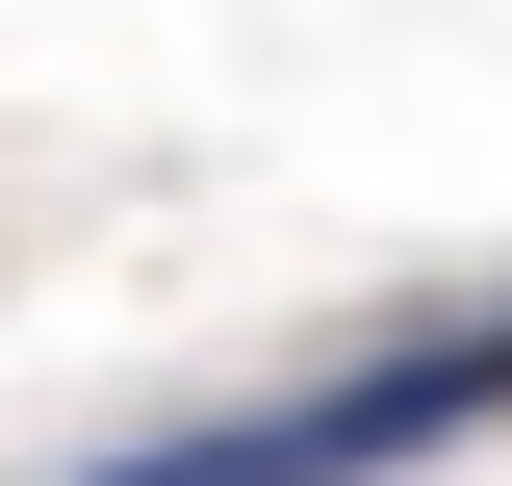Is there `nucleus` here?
<instances>
[{"label": "nucleus", "mask_w": 512, "mask_h": 486, "mask_svg": "<svg viewBox=\"0 0 512 486\" xmlns=\"http://www.w3.org/2000/svg\"><path fill=\"white\" fill-rule=\"evenodd\" d=\"M487 410H512V333H410V359H333L282 410H180V435H128V461H77V486H384V461H436Z\"/></svg>", "instance_id": "1"}]
</instances>
